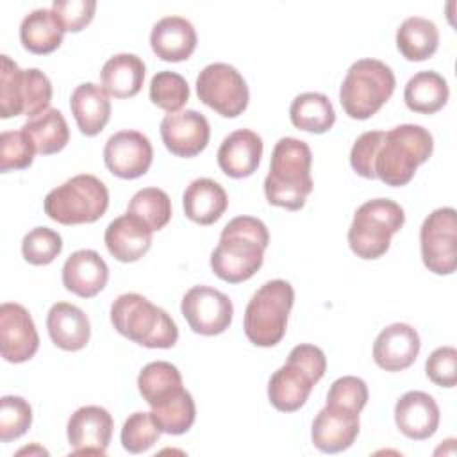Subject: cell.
Masks as SVG:
<instances>
[{
	"instance_id": "obj_1",
	"label": "cell",
	"mask_w": 457,
	"mask_h": 457,
	"mask_svg": "<svg viewBox=\"0 0 457 457\" xmlns=\"http://www.w3.org/2000/svg\"><path fill=\"white\" fill-rule=\"evenodd\" d=\"M270 232L253 216H236L221 230L220 243L211 253V270L228 284L252 278L264 261Z\"/></svg>"
},
{
	"instance_id": "obj_2",
	"label": "cell",
	"mask_w": 457,
	"mask_h": 457,
	"mask_svg": "<svg viewBox=\"0 0 457 457\" xmlns=\"http://www.w3.org/2000/svg\"><path fill=\"white\" fill-rule=\"evenodd\" d=\"M312 152L296 137H280L271 152L270 171L264 179V195L271 205L298 211L312 191Z\"/></svg>"
},
{
	"instance_id": "obj_3",
	"label": "cell",
	"mask_w": 457,
	"mask_h": 457,
	"mask_svg": "<svg viewBox=\"0 0 457 457\" xmlns=\"http://www.w3.org/2000/svg\"><path fill=\"white\" fill-rule=\"evenodd\" d=\"M434 150L432 134L414 123H402L384 134V139L375 154V179L398 187L412 180L416 168L428 161Z\"/></svg>"
},
{
	"instance_id": "obj_4",
	"label": "cell",
	"mask_w": 457,
	"mask_h": 457,
	"mask_svg": "<svg viewBox=\"0 0 457 457\" xmlns=\"http://www.w3.org/2000/svg\"><path fill=\"white\" fill-rule=\"evenodd\" d=\"M111 323L121 336L146 348H171L179 339L171 316L139 293H123L112 302Z\"/></svg>"
},
{
	"instance_id": "obj_5",
	"label": "cell",
	"mask_w": 457,
	"mask_h": 457,
	"mask_svg": "<svg viewBox=\"0 0 457 457\" xmlns=\"http://www.w3.org/2000/svg\"><path fill=\"white\" fill-rule=\"evenodd\" d=\"M109 207L107 186L95 175L80 173L54 187L43 202L45 214L61 225L95 223Z\"/></svg>"
},
{
	"instance_id": "obj_6",
	"label": "cell",
	"mask_w": 457,
	"mask_h": 457,
	"mask_svg": "<svg viewBox=\"0 0 457 457\" xmlns=\"http://www.w3.org/2000/svg\"><path fill=\"white\" fill-rule=\"evenodd\" d=\"M395 86V73L386 62L359 59L348 68L339 87L341 107L353 120H368L391 98Z\"/></svg>"
},
{
	"instance_id": "obj_7",
	"label": "cell",
	"mask_w": 457,
	"mask_h": 457,
	"mask_svg": "<svg viewBox=\"0 0 457 457\" xmlns=\"http://www.w3.org/2000/svg\"><path fill=\"white\" fill-rule=\"evenodd\" d=\"M295 302L293 286L275 278L264 282L245 309V334L255 346H275L286 334L287 318Z\"/></svg>"
},
{
	"instance_id": "obj_8",
	"label": "cell",
	"mask_w": 457,
	"mask_h": 457,
	"mask_svg": "<svg viewBox=\"0 0 457 457\" xmlns=\"http://www.w3.org/2000/svg\"><path fill=\"white\" fill-rule=\"evenodd\" d=\"M405 223V212L395 200L373 198L357 207L348 228L350 250L361 259H378Z\"/></svg>"
},
{
	"instance_id": "obj_9",
	"label": "cell",
	"mask_w": 457,
	"mask_h": 457,
	"mask_svg": "<svg viewBox=\"0 0 457 457\" xmlns=\"http://www.w3.org/2000/svg\"><path fill=\"white\" fill-rule=\"evenodd\" d=\"M52 82L37 68L21 70L7 54H2L0 70V116L34 118L48 109Z\"/></svg>"
},
{
	"instance_id": "obj_10",
	"label": "cell",
	"mask_w": 457,
	"mask_h": 457,
	"mask_svg": "<svg viewBox=\"0 0 457 457\" xmlns=\"http://www.w3.org/2000/svg\"><path fill=\"white\" fill-rule=\"evenodd\" d=\"M198 98L225 118L239 116L250 100L243 75L227 62H211L196 77Z\"/></svg>"
},
{
	"instance_id": "obj_11",
	"label": "cell",
	"mask_w": 457,
	"mask_h": 457,
	"mask_svg": "<svg viewBox=\"0 0 457 457\" xmlns=\"http://www.w3.org/2000/svg\"><path fill=\"white\" fill-rule=\"evenodd\" d=\"M421 259L428 271L450 275L457 268V214L453 207L432 211L420 228Z\"/></svg>"
},
{
	"instance_id": "obj_12",
	"label": "cell",
	"mask_w": 457,
	"mask_h": 457,
	"mask_svg": "<svg viewBox=\"0 0 457 457\" xmlns=\"http://www.w3.org/2000/svg\"><path fill=\"white\" fill-rule=\"evenodd\" d=\"M180 311L189 328L202 336H218L225 332L234 316L232 300L225 293L204 284L186 291Z\"/></svg>"
},
{
	"instance_id": "obj_13",
	"label": "cell",
	"mask_w": 457,
	"mask_h": 457,
	"mask_svg": "<svg viewBox=\"0 0 457 457\" xmlns=\"http://www.w3.org/2000/svg\"><path fill=\"white\" fill-rule=\"evenodd\" d=\"M39 336L30 312L16 303L0 305V352L7 362L20 364L36 355Z\"/></svg>"
},
{
	"instance_id": "obj_14",
	"label": "cell",
	"mask_w": 457,
	"mask_h": 457,
	"mask_svg": "<svg viewBox=\"0 0 457 457\" xmlns=\"http://www.w3.org/2000/svg\"><path fill=\"white\" fill-rule=\"evenodd\" d=\"M152 159V143L139 130H120L112 134L104 146V162L107 170L120 179L130 180L145 175Z\"/></svg>"
},
{
	"instance_id": "obj_15",
	"label": "cell",
	"mask_w": 457,
	"mask_h": 457,
	"mask_svg": "<svg viewBox=\"0 0 457 457\" xmlns=\"http://www.w3.org/2000/svg\"><path fill=\"white\" fill-rule=\"evenodd\" d=\"M112 416L100 405L79 407L68 420L66 434L73 455H104L112 436Z\"/></svg>"
},
{
	"instance_id": "obj_16",
	"label": "cell",
	"mask_w": 457,
	"mask_h": 457,
	"mask_svg": "<svg viewBox=\"0 0 457 457\" xmlns=\"http://www.w3.org/2000/svg\"><path fill=\"white\" fill-rule=\"evenodd\" d=\"M159 132L164 146L177 157L198 155L211 137L207 118L195 109L168 112L161 121Z\"/></svg>"
},
{
	"instance_id": "obj_17",
	"label": "cell",
	"mask_w": 457,
	"mask_h": 457,
	"mask_svg": "<svg viewBox=\"0 0 457 457\" xmlns=\"http://www.w3.org/2000/svg\"><path fill=\"white\" fill-rule=\"evenodd\" d=\"M359 434V412L325 405L314 418L311 428L312 445L323 453H337L350 448Z\"/></svg>"
},
{
	"instance_id": "obj_18",
	"label": "cell",
	"mask_w": 457,
	"mask_h": 457,
	"mask_svg": "<svg viewBox=\"0 0 457 457\" xmlns=\"http://www.w3.org/2000/svg\"><path fill=\"white\" fill-rule=\"evenodd\" d=\"M421 343L416 328L407 323H391L373 343V359L386 371H403L414 364Z\"/></svg>"
},
{
	"instance_id": "obj_19",
	"label": "cell",
	"mask_w": 457,
	"mask_h": 457,
	"mask_svg": "<svg viewBox=\"0 0 457 457\" xmlns=\"http://www.w3.org/2000/svg\"><path fill=\"white\" fill-rule=\"evenodd\" d=\"M318 382L320 380L309 370L287 357L286 364L270 377V403L280 412H295L307 402L314 384Z\"/></svg>"
},
{
	"instance_id": "obj_20",
	"label": "cell",
	"mask_w": 457,
	"mask_h": 457,
	"mask_svg": "<svg viewBox=\"0 0 457 457\" xmlns=\"http://www.w3.org/2000/svg\"><path fill=\"white\" fill-rule=\"evenodd\" d=\"M395 423L409 439H428L439 427V407L428 393L407 391L395 405Z\"/></svg>"
},
{
	"instance_id": "obj_21",
	"label": "cell",
	"mask_w": 457,
	"mask_h": 457,
	"mask_svg": "<svg viewBox=\"0 0 457 457\" xmlns=\"http://www.w3.org/2000/svg\"><path fill=\"white\" fill-rule=\"evenodd\" d=\"M262 139L250 129H237L230 132L218 148V166L232 179L250 177L261 164Z\"/></svg>"
},
{
	"instance_id": "obj_22",
	"label": "cell",
	"mask_w": 457,
	"mask_h": 457,
	"mask_svg": "<svg viewBox=\"0 0 457 457\" xmlns=\"http://www.w3.org/2000/svg\"><path fill=\"white\" fill-rule=\"evenodd\" d=\"M152 228L137 216L125 212L114 218L104 234L109 253L120 262L139 261L152 246Z\"/></svg>"
},
{
	"instance_id": "obj_23",
	"label": "cell",
	"mask_w": 457,
	"mask_h": 457,
	"mask_svg": "<svg viewBox=\"0 0 457 457\" xmlns=\"http://www.w3.org/2000/svg\"><path fill=\"white\" fill-rule=\"evenodd\" d=\"M109 280V268L98 252L91 248H82L73 252L62 266V284L64 287L80 296H96Z\"/></svg>"
},
{
	"instance_id": "obj_24",
	"label": "cell",
	"mask_w": 457,
	"mask_h": 457,
	"mask_svg": "<svg viewBox=\"0 0 457 457\" xmlns=\"http://www.w3.org/2000/svg\"><path fill=\"white\" fill-rule=\"evenodd\" d=\"M196 30L193 23L182 16L161 18L150 32L154 54L168 62H179L191 57L196 48Z\"/></svg>"
},
{
	"instance_id": "obj_25",
	"label": "cell",
	"mask_w": 457,
	"mask_h": 457,
	"mask_svg": "<svg viewBox=\"0 0 457 457\" xmlns=\"http://www.w3.org/2000/svg\"><path fill=\"white\" fill-rule=\"evenodd\" d=\"M46 328L52 343L66 352L82 350L91 336L87 314L68 302H57L46 314Z\"/></svg>"
},
{
	"instance_id": "obj_26",
	"label": "cell",
	"mask_w": 457,
	"mask_h": 457,
	"mask_svg": "<svg viewBox=\"0 0 457 457\" xmlns=\"http://www.w3.org/2000/svg\"><path fill=\"white\" fill-rule=\"evenodd\" d=\"M70 109L84 136L100 134L111 118L109 95L95 82H82L73 89Z\"/></svg>"
},
{
	"instance_id": "obj_27",
	"label": "cell",
	"mask_w": 457,
	"mask_h": 457,
	"mask_svg": "<svg viewBox=\"0 0 457 457\" xmlns=\"http://www.w3.org/2000/svg\"><path fill=\"white\" fill-rule=\"evenodd\" d=\"M186 216L198 225H211L221 218L228 207L227 191L212 179H195L182 195Z\"/></svg>"
},
{
	"instance_id": "obj_28",
	"label": "cell",
	"mask_w": 457,
	"mask_h": 457,
	"mask_svg": "<svg viewBox=\"0 0 457 457\" xmlns=\"http://www.w3.org/2000/svg\"><path fill=\"white\" fill-rule=\"evenodd\" d=\"M100 80L107 95L114 98L136 96L145 80V62L136 54H116L102 66Z\"/></svg>"
},
{
	"instance_id": "obj_29",
	"label": "cell",
	"mask_w": 457,
	"mask_h": 457,
	"mask_svg": "<svg viewBox=\"0 0 457 457\" xmlns=\"http://www.w3.org/2000/svg\"><path fill=\"white\" fill-rule=\"evenodd\" d=\"M64 30L52 9L39 7L30 11L20 23V41L25 50L43 55L57 50Z\"/></svg>"
},
{
	"instance_id": "obj_30",
	"label": "cell",
	"mask_w": 457,
	"mask_h": 457,
	"mask_svg": "<svg viewBox=\"0 0 457 457\" xmlns=\"http://www.w3.org/2000/svg\"><path fill=\"white\" fill-rule=\"evenodd\" d=\"M450 89L443 75L434 70L414 73L403 89L405 105L420 114H434L448 102Z\"/></svg>"
},
{
	"instance_id": "obj_31",
	"label": "cell",
	"mask_w": 457,
	"mask_h": 457,
	"mask_svg": "<svg viewBox=\"0 0 457 457\" xmlns=\"http://www.w3.org/2000/svg\"><path fill=\"white\" fill-rule=\"evenodd\" d=\"M439 45L436 23L423 16L405 18L396 30V48L407 61H425L432 57Z\"/></svg>"
},
{
	"instance_id": "obj_32",
	"label": "cell",
	"mask_w": 457,
	"mask_h": 457,
	"mask_svg": "<svg viewBox=\"0 0 457 457\" xmlns=\"http://www.w3.org/2000/svg\"><path fill=\"white\" fill-rule=\"evenodd\" d=\"M21 130L30 139L36 154L52 155L61 152L70 141V129L61 111L48 107L41 114L29 118Z\"/></svg>"
},
{
	"instance_id": "obj_33",
	"label": "cell",
	"mask_w": 457,
	"mask_h": 457,
	"mask_svg": "<svg viewBox=\"0 0 457 457\" xmlns=\"http://www.w3.org/2000/svg\"><path fill=\"white\" fill-rule=\"evenodd\" d=\"M137 389L143 400L155 407L173 396H177L182 386V375L179 368L168 361L148 362L137 375Z\"/></svg>"
},
{
	"instance_id": "obj_34",
	"label": "cell",
	"mask_w": 457,
	"mask_h": 457,
	"mask_svg": "<svg viewBox=\"0 0 457 457\" xmlns=\"http://www.w3.org/2000/svg\"><path fill=\"white\" fill-rule=\"evenodd\" d=\"M289 120L300 130L323 134L336 123V111L327 95L309 91L295 96L289 107Z\"/></svg>"
},
{
	"instance_id": "obj_35",
	"label": "cell",
	"mask_w": 457,
	"mask_h": 457,
	"mask_svg": "<svg viewBox=\"0 0 457 457\" xmlns=\"http://www.w3.org/2000/svg\"><path fill=\"white\" fill-rule=\"evenodd\" d=\"M150 412L161 432L180 436L193 427L196 407L191 393L187 389H182L177 396L152 407Z\"/></svg>"
},
{
	"instance_id": "obj_36",
	"label": "cell",
	"mask_w": 457,
	"mask_h": 457,
	"mask_svg": "<svg viewBox=\"0 0 457 457\" xmlns=\"http://www.w3.org/2000/svg\"><path fill=\"white\" fill-rule=\"evenodd\" d=\"M127 212L141 218L152 230H161L171 218V200L159 187H143L130 198Z\"/></svg>"
},
{
	"instance_id": "obj_37",
	"label": "cell",
	"mask_w": 457,
	"mask_h": 457,
	"mask_svg": "<svg viewBox=\"0 0 457 457\" xmlns=\"http://www.w3.org/2000/svg\"><path fill=\"white\" fill-rule=\"evenodd\" d=\"M148 95L154 105L166 112H179L189 100V86L182 75L162 70L152 77Z\"/></svg>"
},
{
	"instance_id": "obj_38",
	"label": "cell",
	"mask_w": 457,
	"mask_h": 457,
	"mask_svg": "<svg viewBox=\"0 0 457 457\" xmlns=\"http://www.w3.org/2000/svg\"><path fill=\"white\" fill-rule=\"evenodd\" d=\"M32 425L30 403L14 395L0 398V441L9 443L21 437Z\"/></svg>"
},
{
	"instance_id": "obj_39",
	"label": "cell",
	"mask_w": 457,
	"mask_h": 457,
	"mask_svg": "<svg viewBox=\"0 0 457 457\" xmlns=\"http://www.w3.org/2000/svg\"><path fill=\"white\" fill-rule=\"evenodd\" d=\"M161 434L152 412H134L121 427V445L129 453H143L157 443Z\"/></svg>"
},
{
	"instance_id": "obj_40",
	"label": "cell",
	"mask_w": 457,
	"mask_h": 457,
	"mask_svg": "<svg viewBox=\"0 0 457 457\" xmlns=\"http://www.w3.org/2000/svg\"><path fill=\"white\" fill-rule=\"evenodd\" d=\"M62 250V237L48 228L36 227L25 234L21 241V253L29 264L45 266L50 264Z\"/></svg>"
},
{
	"instance_id": "obj_41",
	"label": "cell",
	"mask_w": 457,
	"mask_h": 457,
	"mask_svg": "<svg viewBox=\"0 0 457 457\" xmlns=\"http://www.w3.org/2000/svg\"><path fill=\"white\" fill-rule=\"evenodd\" d=\"M34 146L25 132L5 130L0 134V171L7 173L11 170H25L34 161Z\"/></svg>"
},
{
	"instance_id": "obj_42",
	"label": "cell",
	"mask_w": 457,
	"mask_h": 457,
	"mask_svg": "<svg viewBox=\"0 0 457 457\" xmlns=\"http://www.w3.org/2000/svg\"><path fill=\"white\" fill-rule=\"evenodd\" d=\"M366 402H368V386L362 378L353 375H345L336 378L327 393V405H337L355 412H361Z\"/></svg>"
},
{
	"instance_id": "obj_43",
	"label": "cell",
	"mask_w": 457,
	"mask_h": 457,
	"mask_svg": "<svg viewBox=\"0 0 457 457\" xmlns=\"http://www.w3.org/2000/svg\"><path fill=\"white\" fill-rule=\"evenodd\" d=\"M96 11L95 0H54L52 12L64 32H79L91 23Z\"/></svg>"
},
{
	"instance_id": "obj_44",
	"label": "cell",
	"mask_w": 457,
	"mask_h": 457,
	"mask_svg": "<svg viewBox=\"0 0 457 457\" xmlns=\"http://www.w3.org/2000/svg\"><path fill=\"white\" fill-rule=\"evenodd\" d=\"M384 130H368L364 134H361L352 150H350V164L353 168V171L357 175H361L362 179H375V171H373V161H375V154L384 139Z\"/></svg>"
},
{
	"instance_id": "obj_45",
	"label": "cell",
	"mask_w": 457,
	"mask_h": 457,
	"mask_svg": "<svg viewBox=\"0 0 457 457\" xmlns=\"http://www.w3.org/2000/svg\"><path fill=\"white\" fill-rule=\"evenodd\" d=\"M427 377L441 387H453L457 382V350L453 346L436 348L425 362Z\"/></svg>"
},
{
	"instance_id": "obj_46",
	"label": "cell",
	"mask_w": 457,
	"mask_h": 457,
	"mask_svg": "<svg viewBox=\"0 0 457 457\" xmlns=\"http://www.w3.org/2000/svg\"><path fill=\"white\" fill-rule=\"evenodd\" d=\"M289 359L300 362L305 370H309L318 380H321V377L325 375V370H327V357L323 353L321 348L314 346V345H309V343H302V345H296L289 355Z\"/></svg>"
}]
</instances>
